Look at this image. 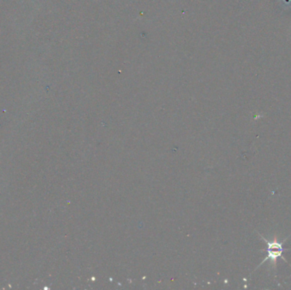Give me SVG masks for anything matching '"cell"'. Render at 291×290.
<instances>
[{
    "label": "cell",
    "instance_id": "1",
    "mask_svg": "<svg viewBox=\"0 0 291 290\" xmlns=\"http://www.w3.org/2000/svg\"><path fill=\"white\" fill-rule=\"evenodd\" d=\"M261 237L262 238L264 239L265 242L268 243V255L267 257L265 258L263 261H262L261 265H259V267H261L262 264H264L265 261H268V260H271V261L274 262V267H276V260L279 257H282L283 260H285L286 261V258L283 257L281 256L282 255L283 251H284V249H283V243L286 241V239L283 240V242H280V241H278V240L275 238V239L273 240V241H268V239H266L263 236L261 235Z\"/></svg>",
    "mask_w": 291,
    "mask_h": 290
}]
</instances>
